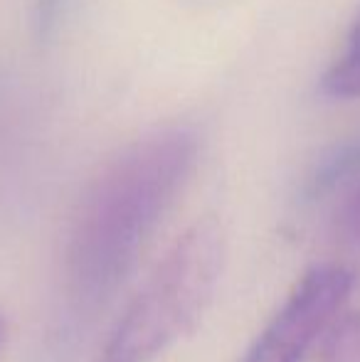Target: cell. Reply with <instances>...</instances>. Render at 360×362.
<instances>
[{
	"instance_id": "8992f818",
	"label": "cell",
	"mask_w": 360,
	"mask_h": 362,
	"mask_svg": "<svg viewBox=\"0 0 360 362\" xmlns=\"http://www.w3.org/2000/svg\"><path fill=\"white\" fill-rule=\"evenodd\" d=\"M341 232H343V237L351 239L353 244H360V187L353 192L351 200L343 207Z\"/></svg>"
},
{
	"instance_id": "277c9868",
	"label": "cell",
	"mask_w": 360,
	"mask_h": 362,
	"mask_svg": "<svg viewBox=\"0 0 360 362\" xmlns=\"http://www.w3.org/2000/svg\"><path fill=\"white\" fill-rule=\"evenodd\" d=\"M321 89L331 99L353 101L360 99V15L346 40V47L338 54L321 81Z\"/></svg>"
},
{
	"instance_id": "52a82bcc",
	"label": "cell",
	"mask_w": 360,
	"mask_h": 362,
	"mask_svg": "<svg viewBox=\"0 0 360 362\" xmlns=\"http://www.w3.org/2000/svg\"><path fill=\"white\" fill-rule=\"evenodd\" d=\"M0 340H3V320H0Z\"/></svg>"
},
{
	"instance_id": "5b68a950",
	"label": "cell",
	"mask_w": 360,
	"mask_h": 362,
	"mask_svg": "<svg viewBox=\"0 0 360 362\" xmlns=\"http://www.w3.org/2000/svg\"><path fill=\"white\" fill-rule=\"evenodd\" d=\"M323 362H360V313L336 325L326 343Z\"/></svg>"
},
{
	"instance_id": "3957f363",
	"label": "cell",
	"mask_w": 360,
	"mask_h": 362,
	"mask_svg": "<svg viewBox=\"0 0 360 362\" xmlns=\"http://www.w3.org/2000/svg\"><path fill=\"white\" fill-rule=\"evenodd\" d=\"M356 281V272L346 264L331 262L308 269L242 362H301L351 298Z\"/></svg>"
},
{
	"instance_id": "6da1fadb",
	"label": "cell",
	"mask_w": 360,
	"mask_h": 362,
	"mask_svg": "<svg viewBox=\"0 0 360 362\" xmlns=\"http://www.w3.org/2000/svg\"><path fill=\"white\" fill-rule=\"evenodd\" d=\"M197 158V136L170 126L119 151L84 190L67 239V279L82 303L106 300L136 267Z\"/></svg>"
},
{
	"instance_id": "7a4b0ae2",
	"label": "cell",
	"mask_w": 360,
	"mask_h": 362,
	"mask_svg": "<svg viewBox=\"0 0 360 362\" xmlns=\"http://www.w3.org/2000/svg\"><path fill=\"white\" fill-rule=\"evenodd\" d=\"M225 262V234L197 219L178 237L111 330L99 362H156L197 323Z\"/></svg>"
}]
</instances>
